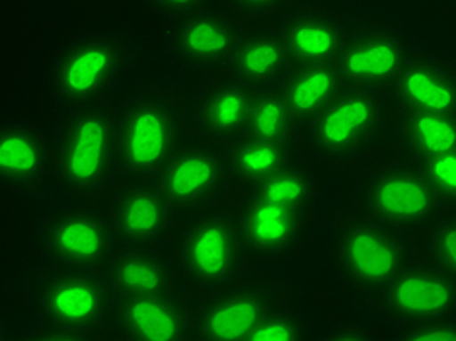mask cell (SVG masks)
<instances>
[{"instance_id": "cell-31", "label": "cell", "mask_w": 456, "mask_h": 341, "mask_svg": "<svg viewBox=\"0 0 456 341\" xmlns=\"http://www.w3.org/2000/svg\"><path fill=\"white\" fill-rule=\"evenodd\" d=\"M411 162V160H410ZM447 209L456 205V150L413 162Z\"/></svg>"}, {"instance_id": "cell-34", "label": "cell", "mask_w": 456, "mask_h": 341, "mask_svg": "<svg viewBox=\"0 0 456 341\" xmlns=\"http://www.w3.org/2000/svg\"><path fill=\"white\" fill-rule=\"evenodd\" d=\"M142 4L147 6L151 14L168 22V20H175L180 16L197 12V10L209 8L216 4V0H142Z\"/></svg>"}, {"instance_id": "cell-22", "label": "cell", "mask_w": 456, "mask_h": 341, "mask_svg": "<svg viewBox=\"0 0 456 341\" xmlns=\"http://www.w3.org/2000/svg\"><path fill=\"white\" fill-rule=\"evenodd\" d=\"M289 70V59L275 24H256L242 32L226 65V75L250 88L275 86Z\"/></svg>"}, {"instance_id": "cell-23", "label": "cell", "mask_w": 456, "mask_h": 341, "mask_svg": "<svg viewBox=\"0 0 456 341\" xmlns=\"http://www.w3.org/2000/svg\"><path fill=\"white\" fill-rule=\"evenodd\" d=\"M103 273H106L116 296L162 293L175 288L172 264L157 248L149 246L118 242Z\"/></svg>"}, {"instance_id": "cell-32", "label": "cell", "mask_w": 456, "mask_h": 341, "mask_svg": "<svg viewBox=\"0 0 456 341\" xmlns=\"http://www.w3.org/2000/svg\"><path fill=\"white\" fill-rule=\"evenodd\" d=\"M216 3L232 16L250 20L254 24H265L275 22L289 8L298 4V0H216Z\"/></svg>"}, {"instance_id": "cell-5", "label": "cell", "mask_w": 456, "mask_h": 341, "mask_svg": "<svg viewBox=\"0 0 456 341\" xmlns=\"http://www.w3.org/2000/svg\"><path fill=\"white\" fill-rule=\"evenodd\" d=\"M182 139L180 113L159 92H131L113 110L116 162L129 178L152 180Z\"/></svg>"}, {"instance_id": "cell-26", "label": "cell", "mask_w": 456, "mask_h": 341, "mask_svg": "<svg viewBox=\"0 0 456 341\" xmlns=\"http://www.w3.org/2000/svg\"><path fill=\"white\" fill-rule=\"evenodd\" d=\"M248 198L313 211L322 198V178L310 164L297 158L265 180L250 185Z\"/></svg>"}, {"instance_id": "cell-9", "label": "cell", "mask_w": 456, "mask_h": 341, "mask_svg": "<svg viewBox=\"0 0 456 341\" xmlns=\"http://www.w3.org/2000/svg\"><path fill=\"white\" fill-rule=\"evenodd\" d=\"M248 260L238 211H205L188 224L180 244V264L205 291L232 285Z\"/></svg>"}, {"instance_id": "cell-36", "label": "cell", "mask_w": 456, "mask_h": 341, "mask_svg": "<svg viewBox=\"0 0 456 341\" xmlns=\"http://www.w3.org/2000/svg\"><path fill=\"white\" fill-rule=\"evenodd\" d=\"M313 3H324V4H331V3H338V0H313Z\"/></svg>"}, {"instance_id": "cell-33", "label": "cell", "mask_w": 456, "mask_h": 341, "mask_svg": "<svg viewBox=\"0 0 456 341\" xmlns=\"http://www.w3.org/2000/svg\"><path fill=\"white\" fill-rule=\"evenodd\" d=\"M392 339L406 341H454L456 322L454 320H421V322L398 324Z\"/></svg>"}, {"instance_id": "cell-14", "label": "cell", "mask_w": 456, "mask_h": 341, "mask_svg": "<svg viewBox=\"0 0 456 341\" xmlns=\"http://www.w3.org/2000/svg\"><path fill=\"white\" fill-rule=\"evenodd\" d=\"M375 304L396 324L421 320H454L456 275L444 273L433 264H406L379 291Z\"/></svg>"}, {"instance_id": "cell-10", "label": "cell", "mask_w": 456, "mask_h": 341, "mask_svg": "<svg viewBox=\"0 0 456 341\" xmlns=\"http://www.w3.org/2000/svg\"><path fill=\"white\" fill-rule=\"evenodd\" d=\"M416 45L390 20L355 16L334 65L346 86L387 92Z\"/></svg>"}, {"instance_id": "cell-4", "label": "cell", "mask_w": 456, "mask_h": 341, "mask_svg": "<svg viewBox=\"0 0 456 341\" xmlns=\"http://www.w3.org/2000/svg\"><path fill=\"white\" fill-rule=\"evenodd\" d=\"M390 106L387 92L346 86L303 133L316 164L341 170L367 157L390 126Z\"/></svg>"}, {"instance_id": "cell-2", "label": "cell", "mask_w": 456, "mask_h": 341, "mask_svg": "<svg viewBox=\"0 0 456 341\" xmlns=\"http://www.w3.org/2000/svg\"><path fill=\"white\" fill-rule=\"evenodd\" d=\"M51 168L67 199L86 201L106 191L118 168L113 110L106 103L67 110L51 135Z\"/></svg>"}, {"instance_id": "cell-24", "label": "cell", "mask_w": 456, "mask_h": 341, "mask_svg": "<svg viewBox=\"0 0 456 341\" xmlns=\"http://www.w3.org/2000/svg\"><path fill=\"white\" fill-rule=\"evenodd\" d=\"M275 88L291 111L295 123L305 133L308 123L328 108V103L346 88V85L336 65L324 63L291 67Z\"/></svg>"}, {"instance_id": "cell-11", "label": "cell", "mask_w": 456, "mask_h": 341, "mask_svg": "<svg viewBox=\"0 0 456 341\" xmlns=\"http://www.w3.org/2000/svg\"><path fill=\"white\" fill-rule=\"evenodd\" d=\"M248 260L275 267L305 252L314 232V213L248 198L238 211Z\"/></svg>"}, {"instance_id": "cell-15", "label": "cell", "mask_w": 456, "mask_h": 341, "mask_svg": "<svg viewBox=\"0 0 456 341\" xmlns=\"http://www.w3.org/2000/svg\"><path fill=\"white\" fill-rule=\"evenodd\" d=\"M355 14L341 12L324 3H298L275 20L289 69L334 63L354 26Z\"/></svg>"}, {"instance_id": "cell-29", "label": "cell", "mask_w": 456, "mask_h": 341, "mask_svg": "<svg viewBox=\"0 0 456 341\" xmlns=\"http://www.w3.org/2000/svg\"><path fill=\"white\" fill-rule=\"evenodd\" d=\"M306 341L313 339L306 316L293 306H272V310L262 318V322L256 326L248 341Z\"/></svg>"}, {"instance_id": "cell-7", "label": "cell", "mask_w": 456, "mask_h": 341, "mask_svg": "<svg viewBox=\"0 0 456 341\" xmlns=\"http://www.w3.org/2000/svg\"><path fill=\"white\" fill-rule=\"evenodd\" d=\"M36 244L45 265L106 272L118 239L106 213L61 205L39 219Z\"/></svg>"}, {"instance_id": "cell-19", "label": "cell", "mask_w": 456, "mask_h": 341, "mask_svg": "<svg viewBox=\"0 0 456 341\" xmlns=\"http://www.w3.org/2000/svg\"><path fill=\"white\" fill-rule=\"evenodd\" d=\"M213 293L195 308L193 339L248 341L273 306L272 295L257 285L234 281Z\"/></svg>"}, {"instance_id": "cell-35", "label": "cell", "mask_w": 456, "mask_h": 341, "mask_svg": "<svg viewBox=\"0 0 456 341\" xmlns=\"http://www.w3.org/2000/svg\"><path fill=\"white\" fill-rule=\"evenodd\" d=\"M10 337V332H8V326L3 318H0V341L3 339H8Z\"/></svg>"}, {"instance_id": "cell-25", "label": "cell", "mask_w": 456, "mask_h": 341, "mask_svg": "<svg viewBox=\"0 0 456 341\" xmlns=\"http://www.w3.org/2000/svg\"><path fill=\"white\" fill-rule=\"evenodd\" d=\"M295 144H283L254 137H240L226 144L224 164L228 180L250 185L265 180L267 175L285 168L297 160Z\"/></svg>"}, {"instance_id": "cell-17", "label": "cell", "mask_w": 456, "mask_h": 341, "mask_svg": "<svg viewBox=\"0 0 456 341\" xmlns=\"http://www.w3.org/2000/svg\"><path fill=\"white\" fill-rule=\"evenodd\" d=\"M51 175V135L45 127L32 119L0 121V191L36 198Z\"/></svg>"}, {"instance_id": "cell-1", "label": "cell", "mask_w": 456, "mask_h": 341, "mask_svg": "<svg viewBox=\"0 0 456 341\" xmlns=\"http://www.w3.org/2000/svg\"><path fill=\"white\" fill-rule=\"evenodd\" d=\"M134 59V45L116 29H82L59 44L51 55V94L65 111L100 106L123 86Z\"/></svg>"}, {"instance_id": "cell-3", "label": "cell", "mask_w": 456, "mask_h": 341, "mask_svg": "<svg viewBox=\"0 0 456 341\" xmlns=\"http://www.w3.org/2000/svg\"><path fill=\"white\" fill-rule=\"evenodd\" d=\"M34 313L39 326L53 337H100L110 328L116 295L103 272L44 265L32 287Z\"/></svg>"}, {"instance_id": "cell-16", "label": "cell", "mask_w": 456, "mask_h": 341, "mask_svg": "<svg viewBox=\"0 0 456 341\" xmlns=\"http://www.w3.org/2000/svg\"><path fill=\"white\" fill-rule=\"evenodd\" d=\"M195 308L178 288L162 293L116 296L110 328L123 339H193Z\"/></svg>"}, {"instance_id": "cell-13", "label": "cell", "mask_w": 456, "mask_h": 341, "mask_svg": "<svg viewBox=\"0 0 456 341\" xmlns=\"http://www.w3.org/2000/svg\"><path fill=\"white\" fill-rule=\"evenodd\" d=\"M152 182L174 213L201 211L228 182L224 154L213 142H182Z\"/></svg>"}, {"instance_id": "cell-27", "label": "cell", "mask_w": 456, "mask_h": 341, "mask_svg": "<svg viewBox=\"0 0 456 341\" xmlns=\"http://www.w3.org/2000/svg\"><path fill=\"white\" fill-rule=\"evenodd\" d=\"M400 141L411 162L456 150V116L435 111H400Z\"/></svg>"}, {"instance_id": "cell-30", "label": "cell", "mask_w": 456, "mask_h": 341, "mask_svg": "<svg viewBox=\"0 0 456 341\" xmlns=\"http://www.w3.org/2000/svg\"><path fill=\"white\" fill-rule=\"evenodd\" d=\"M428 250L431 264L441 272L456 275V216L454 209L443 211L428 226Z\"/></svg>"}, {"instance_id": "cell-12", "label": "cell", "mask_w": 456, "mask_h": 341, "mask_svg": "<svg viewBox=\"0 0 456 341\" xmlns=\"http://www.w3.org/2000/svg\"><path fill=\"white\" fill-rule=\"evenodd\" d=\"M242 29L219 3L197 12L168 20L164 44L170 55L191 72L226 70Z\"/></svg>"}, {"instance_id": "cell-8", "label": "cell", "mask_w": 456, "mask_h": 341, "mask_svg": "<svg viewBox=\"0 0 456 341\" xmlns=\"http://www.w3.org/2000/svg\"><path fill=\"white\" fill-rule=\"evenodd\" d=\"M357 198L372 219L396 231L428 229L447 211L413 162H392L362 175Z\"/></svg>"}, {"instance_id": "cell-20", "label": "cell", "mask_w": 456, "mask_h": 341, "mask_svg": "<svg viewBox=\"0 0 456 341\" xmlns=\"http://www.w3.org/2000/svg\"><path fill=\"white\" fill-rule=\"evenodd\" d=\"M108 219L121 244L159 248L168 236L174 211L152 180H134L113 193Z\"/></svg>"}, {"instance_id": "cell-18", "label": "cell", "mask_w": 456, "mask_h": 341, "mask_svg": "<svg viewBox=\"0 0 456 341\" xmlns=\"http://www.w3.org/2000/svg\"><path fill=\"white\" fill-rule=\"evenodd\" d=\"M398 111H435L456 116V61L416 45L387 90Z\"/></svg>"}, {"instance_id": "cell-21", "label": "cell", "mask_w": 456, "mask_h": 341, "mask_svg": "<svg viewBox=\"0 0 456 341\" xmlns=\"http://www.w3.org/2000/svg\"><path fill=\"white\" fill-rule=\"evenodd\" d=\"M254 96L256 88L228 75L205 82L193 92V123L209 142L231 144L244 135Z\"/></svg>"}, {"instance_id": "cell-6", "label": "cell", "mask_w": 456, "mask_h": 341, "mask_svg": "<svg viewBox=\"0 0 456 341\" xmlns=\"http://www.w3.org/2000/svg\"><path fill=\"white\" fill-rule=\"evenodd\" d=\"M330 260L349 293L375 296L410 262V246L400 231L372 216H354L330 236Z\"/></svg>"}, {"instance_id": "cell-28", "label": "cell", "mask_w": 456, "mask_h": 341, "mask_svg": "<svg viewBox=\"0 0 456 341\" xmlns=\"http://www.w3.org/2000/svg\"><path fill=\"white\" fill-rule=\"evenodd\" d=\"M242 137H254L283 144H297L303 131L295 123L291 111L275 86L256 90L250 118Z\"/></svg>"}]
</instances>
